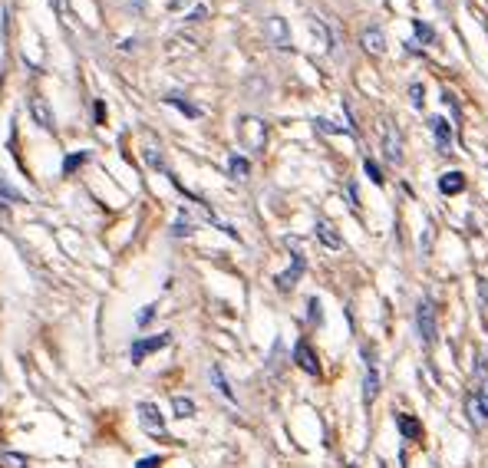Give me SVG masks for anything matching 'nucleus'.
<instances>
[{
  "mask_svg": "<svg viewBox=\"0 0 488 468\" xmlns=\"http://www.w3.org/2000/svg\"><path fill=\"white\" fill-rule=\"evenodd\" d=\"M380 142H383V155H386L393 165H400L402 162V139H400V129H396L393 119L380 122Z\"/></svg>",
  "mask_w": 488,
  "mask_h": 468,
  "instance_id": "obj_1",
  "label": "nucleus"
},
{
  "mask_svg": "<svg viewBox=\"0 0 488 468\" xmlns=\"http://www.w3.org/2000/svg\"><path fill=\"white\" fill-rule=\"evenodd\" d=\"M287 248L294 250V264L287 267L284 274H277V290H291L294 283H297V277L304 274V250H301V241L297 238H287Z\"/></svg>",
  "mask_w": 488,
  "mask_h": 468,
  "instance_id": "obj_2",
  "label": "nucleus"
},
{
  "mask_svg": "<svg viewBox=\"0 0 488 468\" xmlns=\"http://www.w3.org/2000/svg\"><path fill=\"white\" fill-rule=\"evenodd\" d=\"M416 327H419L423 343H433V340H435V307H433L429 297H423L419 307H416Z\"/></svg>",
  "mask_w": 488,
  "mask_h": 468,
  "instance_id": "obj_3",
  "label": "nucleus"
},
{
  "mask_svg": "<svg viewBox=\"0 0 488 468\" xmlns=\"http://www.w3.org/2000/svg\"><path fill=\"white\" fill-rule=\"evenodd\" d=\"M468 419H472V425H488V380L478 386V392H472L468 396Z\"/></svg>",
  "mask_w": 488,
  "mask_h": 468,
  "instance_id": "obj_4",
  "label": "nucleus"
},
{
  "mask_svg": "<svg viewBox=\"0 0 488 468\" xmlns=\"http://www.w3.org/2000/svg\"><path fill=\"white\" fill-rule=\"evenodd\" d=\"M363 356H367V376H363V403H373L376 392H380V373H376V359H373V347H363Z\"/></svg>",
  "mask_w": 488,
  "mask_h": 468,
  "instance_id": "obj_5",
  "label": "nucleus"
},
{
  "mask_svg": "<svg viewBox=\"0 0 488 468\" xmlns=\"http://www.w3.org/2000/svg\"><path fill=\"white\" fill-rule=\"evenodd\" d=\"M294 363L307 373V376H320V363H317V353L307 340H297L294 343Z\"/></svg>",
  "mask_w": 488,
  "mask_h": 468,
  "instance_id": "obj_6",
  "label": "nucleus"
},
{
  "mask_svg": "<svg viewBox=\"0 0 488 468\" xmlns=\"http://www.w3.org/2000/svg\"><path fill=\"white\" fill-rule=\"evenodd\" d=\"M139 422L145 432H152V436H165V419L159 413V406L155 403H139Z\"/></svg>",
  "mask_w": 488,
  "mask_h": 468,
  "instance_id": "obj_7",
  "label": "nucleus"
},
{
  "mask_svg": "<svg viewBox=\"0 0 488 468\" xmlns=\"http://www.w3.org/2000/svg\"><path fill=\"white\" fill-rule=\"evenodd\" d=\"M27 106H30V116H33V122L40 126L44 132H53V112H50V106H46V99L40 96V93H33L30 99H27Z\"/></svg>",
  "mask_w": 488,
  "mask_h": 468,
  "instance_id": "obj_8",
  "label": "nucleus"
},
{
  "mask_svg": "<svg viewBox=\"0 0 488 468\" xmlns=\"http://www.w3.org/2000/svg\"><path fill=\"white\" fill-rule=\"evenodd\" d=\"M172 343V333H159V337H149V340H136L132 343V363H142V359L149 356V353H155V349H162Z\"/></svg>",
  "mask_w": 488,
  "mask_h": 468,
  "instance_id": "obj_9",
  "label": "nucleus"
},
{
  "mask_svg": "<svg viewBox=\"0 0 488 468\" xmlns=\"http://www.w3.org/2000/svg\"><path fill=\"white\" fill-rule=\"evenodd\" d=\"M317 238H320V244L330 250H340L343 248V238L336 234V228L330 225V221H317Z\"/></svg>",
  "mask_w": 488,
  "mask_h": 468,
  "instance_id": "obj_10",
  "label": "nucleus"
},
{
  "mask_svg": "<svg viewBox=\"0 0 488 468\" xmlns=\"http://www.w3.org/2000/svg\"><path fill=\"white\" fill-rule=\"evenodd\" d=\"M241 135H244V142H251V149L264 145V126L258 119H241Z\"/></svg>",
  "mask_w": 488,
  "mask_h": 468,
  "instance_id": "obj_11",
  "label": "nucleus"
},
{
  "mask_svg": "<svg viewBox=\"0 0 488 468\" xmlns=\"http://www.w3.org/2000/svg\"><path fill=\"white\" fill-rule=\"evenodd\" d=\"M363 50L373 56H383L386 53V36H383L376 27H369V30H363Z\"/></svg>",
  "mask_w": 488,
  "mask_h": 468,
  "instance_id": "obj_12",
  "label": "nucleus"
},
{
  "mask_svg": "<svg viewBox=\"0 0 488 468\" xmlns=\"http://www.w3.org/2000/svg\"><path fill=\"white\" fill-rule=\"evenodd\" d=\"M268 33H271V40L277 46H284V50L291 46V33H287V23H284V17H271V20H268Z\"/></svg>",
  "mask_w": 488,
  "mask_h": 468,
  "instance_id": "obj_13",
  "label": "nucleus"
},
{
  "mask_svg": "<svg viewBox=\"0 0 488 468\" xmlns=\"http://www.w3.org/2000/svg\"><path fill=\"white\" fill-rule=\"evenodd\" d=\"M429 129H433V135H435V142H439V149H449V142H452V132H449V122L442 119V116H433L429 119Z\"/></svg>",
  "mask_w": 488,
  "mask_h": 468,
  "instance_id": "obj_14",
  "label": "nucleus"
},
{
  "mask_svg": "<svg viewBox=\"0 0 488 468\" xmlns=\"http://www.w3.org/2000/svg\"><path fill=\"white\" fill-rule=\"evenodd\" d=\"M462 188H466L462 172H445L442 178H439V192H442V195H459Z\"/></svg>",
  "mask_w": 488,
  "mask_h": 468,
  "instance_id": "obj_15",
  "label": "nucleus"
},
{
  "mask_svg": "<svg viewBox=\"0 0 488 468\" xmlns=\"http://www.w3.org/2000/svg\"><path fill=\"white\" fill-rule=\"evenodd\" d=\"M248 159L244 155H238V152H231L228 155V172H231V178H248Z\"/></svg>",
  "mask_w": 488,
  "mask_h": 468,
  "instance_id": "obj_16",
  "label": "nucleus"
},
{
  "mask_svg": "<svg viewBox=\"0 0 488 468\" xmlns=\"http://www.w3.org/2000/svg\"><path fill=\"white\" fill-rule=\"evenodd\" d=\"M211 382H215V389L225 396V399H231L235 403V389L228 386V380H225V373H221V366H211Z\"/></svg>",
  "mask_w": 488,
  "mask_h": 468,
  "instance_id": "obj_17",
  "label": "nucleus"
},
{
  "mask_svg": "<svg viewBox=\"0 0 488 468\" xmlns=\"http://www.w3.org/2000/svg\"><path fill=\"white\" fill-rule=\"evenodd\" d=\"M396 425H400L402 439H419V422H416V419H409L406 413L396 415Z\"/></svg>",
  "mask_w": 488,
  "mask_h": 468,
  "instance_id": "obj_18",
  "label": "nucleus"
},
{
  "mask_svg": "<svg viewBox=\"0 0 488 468\" xmlns=\"http://www.w3.org/2000/svg\"><path fill=\"white\" fill-rule=\"evenodd\" d=\"M192 231H195V221L188 218L185 211H178V218H175V225H172V234L175 238H188Z\"/></svg>",
  "mask_w": 488,
  "mask_h": 468,
  "instance_id": "obj_19",
  "label": "nucleus"
},
{
  "mask_svg": "<svg viewBox=\"0 0 488 468\" xmlns=\"http://www.w3.org/2000/svg\"><path fill=\"white\" fill-rule=\"evenodd\" d=\"M172 409H175V415H178V419H192V415H195V403H192V399H185V396H175Z\"/></svg>",
  "mask_w": 488,
  "mask_h": 468,
  "instance_id": "obj_20",
  "label": "nucleus"
},
{
  "mask_svg": "<svg viewBox=\"0 0 488 468\" xmlns=\"http://www.w3.org/2000/svg\"><path fill=\"white\" fill-rule=\"evenodd\" d=\"M165 102H172V106H178V109H182L185 116H192V119H195V116H202V112H198V106H192V102H185V99H182V96H175V93H172V96H165Z\"/></svg>",
  "mask_w": 488,
  "mask_h": 468,
  "instance_id": "obj_21",
  "label": "nucleus"
},
{
  "mask_svg": "<svg viewBox=\"0 0 488 468\" xmlns=\"http://www.w3.org/2000/svg\"><path fill=\"white\" fill-rule=\"evenodd\" d=\"M310 27H314V30H317V33H320V36H324V40H327V46L334 50V33H330V30H327V27H324V23H320V17H310Z\"/></svg>",
  "mask_w": 488,
  "mask_h": 468,
  "instance_id": "obj_22",
  "label": "nucleus"
},
{
  "mask_svg": "<svg viewBox=\"0 0 488 468\" xmlns=\"http://www.w3.org/2000/svg\"><path fill=\"white\" fill-rule=\"evenodd\" d=\"M0 198H7V201H20V192L7 185V178H4V175H0Z\"/></svg>",
  "mask_w": 488,
  "mask_h": 468,
  "instance_id": "obj_23",
  "label": "nucleus"
},
{
  "mask_svg": "<svg viewBox=\"0 0 488 468\" xmlns=\"http://www.w3.org/2000/svg\"><path fill=\"white\" fill-rule=\"evenodd\" d=\"M412 27H416V33H419V40H423V44H433V40H435V33L429 30L423 20H412Z\"/></svg>",
  "mask_w": 488,
  "mask_h": 468,
  "instance_id": "obj_24",
  "label": "nucleus"
},
{
  "mask_svg": "<svg viewBox=\"0 0 488 468\" xmlns=\"http://www.w3.org/2000/svg\"><path fill=\"white\" fill-rule=\"evenodd\" d=\"M363 168H367V175L373 178V182H376V185H383V172H380V165L373 162V159H367V162H363Z\"/></svg>",
  "mask_w": 488,
  "mask_h": 468,
  "instance_id": "obj_25",
  "label": "nucleus"
},
{
  "mask_svg": "<svg viewBox=\"0 0 488 468\" xmlns=\"http://www.w3.org/2000/svg\"><path fill=\"white\" fill-rule=\"evenodd\" d=\"M86 159H89L86 152H79V155H70V159H66V165H63V172L70 175V172H73V168H79V165L86 162Z\"/></svg>",
  "mask_w": 488,
  "mask_h": 468,
  "instance_id": "obj_26",
  "label": "nucleus"
},
{
  "mask_svg": "<svg viewBox=\"0 0 488 468\" xmlns=\"http://www.w3.org/2000/svg\"><path fill=\"white\" fill-rule=\"evenodd\" d=\"M152 316H155V307L149 304V307H145V310H139V316H136V323H139V327H149V323H152Z\"/></svg>",
  "mask_w": 488,
  "mask_h": 468,
  "instance_id": "obj_27",
  "label": "nucleus"
},
{
  "mask_svg": "<svg viewBox=\"0 0 488 468\" xmlns=\"http://www.w3.org/2000/svg\"><path fill=\"white\" fill-rule=\"evenodd\" d=\"M314 126H317V129H320V132H330V135H340V132H343V129H340V126H334V122H330V119H314Z\"/></svg>",
  "mask_w": 488,
  "mask_h": 468,
  "instance_id": "obj_28",
  "label": "nucleus"
},
{
  "mask_svg": "<svg viewBox=\"0 0 488 468\" xmlns=\"http://www.w3.org/2000/svg\"><path fill=\"white\" fill-rule=\"evenodd\" d=\"M409 96H412V106H416V109H423V86H419V83H412Z\"/></svg>",
  "mask_w": 488,
  "mask_h": 468,
  "instance_id": "obj_29",
  "label": "nucleus"
},
{
  "mask_svg": "<svg viewBox=\"0 0 488 468\" xmlns=\"http://www.w3.org/2000/svg\"><path fill=\"white\" fill-rule=\"evenodd\" d=\"M50 4H53V7H56V13H60V20H63V23H70V11H66V0H50Z\"/></svg>",
  "mask_w": 488,
  "mask_h": 468,
  "instance_id": "obj_30",
  "label": "nucleus"
},
{
  "mask_svg": "<svg viewBox=\"0 0 488 468\" xmlns=\"http://www.w3.org/2000/svg\"><path fill=\"white\" fill-rule=\"evenodd\" d=\"M162 465V455H149V458H142L136 468H159Z\"/></svg>",
  "mask_w": 488,
  "mask_h": 468,
  "instance_id": "obj_31",
  "label": "nucleus"
},
{
  "mask_svg": "<svg viewBox=\"0 0 488 468\" xmlns=\"http://www.w3.org/2000/svg\"><path fill=\"white\" fill-rule=\"evenodd\" d=\"M145 159H149V165H155V168H165V162H162V155L155 152V149H149V152H145Z\"/></svg>",
  "mask_w": 488,
  "mask_h": 468,
  "instance_id": "obj_32",
  "label": "nucleus"
},
{
  "mask_svg": "<svg viewBox=\"0 0 488 468\" xmlns=\"http://www.w3.org/2000/svg\"><path fill=\"white\" fill-rule=\"evenodd\" d=\"M307 307H310V323H320V304H317V297Z\"/></svg>",
  "mask_w": 488,
  "mask_h": 468,
  "instance_id": "obj_33",
  "label": "nucleus"
},
{
  "mask_svg": "<svg viewBox=\"0 0 488 468\" xmlns=\"http://www.w3.org/2000/svg\"><path fill=\"white\" fill-rule=\"evenodd\" d=\"M347 198H350V205L357 208V201H360V195H357V185H353V182H347Z\"/></svg>",
  "mask_w": 488,
  "mask_h": 468,
  "instance_id": "obj_34",
  "label": "nucleus"
},
{
  "mask_svg": "<svg viewBox=\"0 0 488 468\" xmlns=\"http://www.w3.org/2000/svg\"><path fill=\"white\" fill-rule=\"evenodd\" d=\"M205 13H208V7H205V4H198L195 11L188 13V20H202V17H205Z\"/></svg>",
  "mask_w": 488,
  "mask_h": 468,
  "instance_id": "obj_35",
  "label": "nucleus"
},
{
  "mask_svg": "<svg viewBox=\"0 0 488 468\" xmlns=\"http://www.w3.org/2000/svg\"><path fill=\"white\" fill-rule=\"evenodd\" d=\"M445 106H449V109H452V112H456V116H459V112H462V109H459V102H456V96H452V93H445Z\"/></svg>",
  "mask_w": 488,
  "mask_h": 468,
  "instance_id": "obj_36",
  "label": "nucleus"
},
{
  "mask_svg": "<svg viewBox=\"0 0 488 468\" xmlns=\"http://www.w3.org/2000/svg\"><path fill=\"white\" fill-rule=\"evenodd\" d=\"M478 297L488 304V281H478Z\"/></svg>",
  "mask_w": 488,
  "mask_h": 468,
  "instance_id": "obj_37",
  "label": "nucleus"
}]
</instances>
